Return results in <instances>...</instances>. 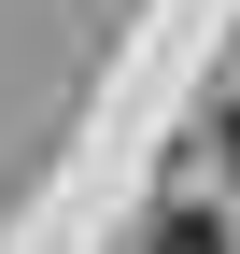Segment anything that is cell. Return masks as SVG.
<instances>
[{
	"mask_svg": "<svg viewBox=\"0 0 240 254\" xmlns=\"http://www.w3.org/2000/svg\"><path fill=\"white\" fill-rule=\"evenodd\" d=\"M156 254H226V226H212V212H170V226H156Z\"/></svg>",
	"mask_w": 240,
	"mask_h": 254,
	"instance_id": "6da1fadb",
	"label": "cell"
},
{
	"mask_svg": "<svg viewBox=\"0 0 240 254\" xmlns=\"http://www.w3.org/2000/svg\"><path fill=\"white\" fill-rule=\"evenodd\" d=\"M226 127H240V113H226Z\"/></svg>",
	"mask_w": 240,
	"mask_h": 254,
	"instance_id": "7a4b0ae2",
	"label": "cell"
}]
</instances>
